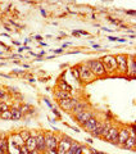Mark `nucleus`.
I'll use <instances>...</instances> for the list:
<instances>
[{"instance_id":"7ed1b4c3","label":"nucleus","mask_w":136,"mask_h":154,"mask_svg":"<svg viewBox=\"0 0 136 154\" xmlns=\"http://www.w3.org/2000/svg\"><path fill=\"white\" fill-rule=\"evenodd\" d=\"M101 63H103V67L105 71L112 72L117 68V62H116V57H112V55H107L101 59Z\"/></svg>"},{"instance_id":"423d86ee","label":"nucleus","mask_w":136,"mask_h":154,"mask_svg":"<svg viewBox=\"0 0 136 154\" xmlns=\"http://www.w3.org/2000/svg\"><path fill=\"white\" fill-rule=\"evenodd\" d=\"M79 71H80V80L81 81H90L94 79L93 72L87 68V66H81Z\"/></svg>"},{"instance_id":"2f4dec72","label":"nucleus","mask_w":136,"mask_h":154,"mask_svg":"<svg viewBox=\"0 0 136 154\" xmlns=\"http://www.w3.org/2000/svg\"><path fill=\"white\" fill-rule=\"evenodd\" d=\"M55 53H57V54H59V53H62V49H57Z\"/></svg>"},{"instance_id":"f3484780","label":"nucleus","mask_w":136,"mask_h":154,"mask_svg":"<svg viewBox=\"0 0 136 154\" xmlns=\"http://www.w3.org/2000/svg\"><path fill=\"white\" fill-rule=\"evenodd\" d=\"M127 73H130L132 79L135 77V73H136V63H135L134 58L131 59V62H128V63H127Z\"/></svg>"},{"instance_id":"7c9ffc66","label":"nucleus","mask_w":136,"mask_h":154,"mask_svg":"<svg viewBox=\"0 0 136 154\" xmlns=\"http://www.w3.org/2000/svg\"><path fill=\"white\" fill-rule=\"evenodd\" d=\"M28 154H40V152H39V150H36V149H35V150H32V152H30V153H28Z\"/></svg>"},{"instance_id":"c756f323","label":"nucleus","mask_w":136,"mask_h":154,"mask_svg":"<svg viewBox=\"0 0 136 154\" xmlns=\"http://www.w3.org/2000/svg\"><path fill=\"white\" fill-rule=\"evenodd\" d=\"M53 112H54V114L57 116V117H60V113H59V112H58V110H57V109H53Z\"/></svg>"},{"instance_id":"a211bd4d","label":"nucleus","mask_w":136,"mask_h":154,"mask_svg":"<svg viewBox=\"0 0 136 154\" xmlns=\"http://www.w3.org/2000/svg\"><path fill=\"white\" fill-rule=\"evenodd\" d=\"M55 98L58 100H64V99L71 98V93H67V91H63V90H58L55 93Z\"/></svg>"},{"instance_id":"a878e982","label":"nucleus","mask_w":136,"mask_h":154,"mask_svg":"<svg viewBox=\"0 0 136 154\" xmlns=\"http://www.w3.org/2000/svg\"><path fill=\"white\" fill-rule=\"evenodd\" d=\"M44 154H57V149H45L44 150Z\"/></svg>"},{"instance_id":"f704fd0d","label":"nucleus","mask_w":136,"mask_h":154,"mask_svg":"<svg viewBox=\"0 0 136 154\" xmlns=\"http://www.w3.org/2000/svg\"><path fill=\"white\" fill-rule=\"evenodd\" d=\"M0 154H3V153H2V150H0Z\"/></svg>"},{"instance_id":"f03ea898","label":"nucleus","mask_w":136,"mask_h":154,"mask_svg":"<svg viewBox=\"0 0 136 154\" xmlns=\"http://www.w3.org/2000/svg\"><path fill=\"white\" fill-rule=\"evenodd\" d=\"M105 141H109L113 145H118V130L116 127H109V130L107 131V134L103 136Z\"/></svg>"},{"instance_id":"4468645a","label":"nucleus","mask_w":136,"mask_h":154,"mask_svg":"<svg viewBox=\"0 0 136 154\" xmlns=\"http://www.w3.org/2000/svg\"><path fill=\"white\" fill-rule=\"evenodd\" d=\"M87 107H89V104L87 103H77L75 107H73V109H72V112H73V114L75 116H77V114H80V113H82V112H85V110L87 109Z\"/></svg>"},{"instance_id":"ddd939ff","label":"nucleus","mask_w":136,"mask_h":154,"mask_svg":"<svg viewBox=\"0 0 136 154\" xmlns=\"http://www.w3.org/2000/svg\"><path fill=\"white\" fill-rule=\"evenodd\" d=\"M135 145H136V137L132 136V135H130L128 139L126 140V143L122 145V148H123V149H128V150H134Z\"/></svg>"},{"instance_id":"b1692460","label":"nucleus","mask_w":136,"mask_h":154,"mask_svg":"<svg viewBox=\"0 0 136 154\" xmlns=\"http://www.w3.org/2000/svg\"><path fill=\"white\" fill-rule=\"evenodd\" d=\"M18 152H19L18 154H28V153H30V150H28V149L26 148V145H22L21 148H19Z\"/></svg>"},{"instance_id":"6ab92c4d","label":"nucleus","mask_w":136,"mask_h":154,"mask_svg":"<svg viewBox=\"0 0 136 154\" xmlns=\"http://www.w3.org/2000/svg\"><path fill=\"white\" fill-rule=\"evenodd\" d=\"M11 114H12V119H14V121H18V119L22 118L21 110L17 109V108H13V109L11 110Z\"/></svg>"},{"instance_id":"2eb2a0df","label":"nucleus","mask_w":136,"mask_h":154,"mask_svg":"<svg viewBox=\"0 0 136 154\" xmlns=\"http://www.w3.org/2000/svg\"><path fill=\"white\" fill-rule=\"evenodd\" d=\"M0 150H2L3 154L9 153V141L7 137H0Z\"/></svg>"},{"instance_id":"9d476101","label":"nucleus","mask_w":136,"mask_h":154,"mask_svg":"<svg viewBox=\"0 0 136 154\" xmlns=\"http://www.w3.org/2000/svg\"><path fill=\"white\" fill-rule=\"evenodd\" d=\"M98 125H99V121L96 119L95 117H91L89 121H86L84 123V128L86 130V131H89V132H93L94 130L98 127Z\"/></svg>"},{"instance_id":"393cba45","label":"nucleus","mask_w":136,"mask_h":154,"mask_svg":"<svg viewBox=\"0 0 136 154\" xmlns=\"http://www.w3.org/2000/svg\"><path fill=\"white\" fill-rule=\"evenodd\" d=\"M72 75H73L75 79L80 80V71H79V68H72Z\"/></svg>"},{"instance_id":"473e14b6","label":"nucleus","mask_w":136,"mask_h":154,"mask_svg":"<svg viewBox=\"0 0 136 154\" xmlns=\"http://www.w3.org/2000/svg\"><path fill=\"white\" fill-rule=\"evenodd\" d=\"M86 141L89 143V144H91V143H93V140H91V139H86Z\"/></svg>"},{"instance_id":"1a4fd4ad","label":"nucleus","mask_w":136,"mask_h":154,"mask_svg":"<svg viewBox=\"0 0 136 154\" xmlns=\"http://www.w3.org/2000/svg\"><path fill=\"white\" fill-rule=\"evenodd\" d=\"M35 139H36V150L44 152L46 149V145H45V135L37 134Z\"/></svg>"},{"instance_id":"412c9836","label":"nucleus","mask_w":136,"mask_h":154,"mask_svg":"<svg viewBox=\"0 0 136 154\" xmlns=\"http://www.w3.org/2000/svg\"><path fill=\"white\" fill-rule=\"evenodd\" d=\"M18 135L21 136V139H22L23 141H26L27 139H30V137H31V131H28V130H22V131L19 132Z\"/></svg>"},{"instance_id":"dca6fc26","label":"nucleus","mask_w":136,"mask_h":154,"mask_svg":"<svg viewBox=\"0 0 136 154\" xmlns=\"http://www.w3.org/2000/svg\"><path fill=\"white\" fill-rule=\"evenodd\" d=\"M25 145H26V148H27L30 152L35 150V149H36V139L33 137V136H31L30 139H27V140L25 141Z\"/></svg>"},{"instance_id":"aec40b11","label":"nucleus","mask_w":136,"mask_h":154,"mask_svg":"<svg viewBox=\"0 0 136 154\" xmlns=\"http://www.w3.org/2000/svg\"><path fill=\"white\" fill-rule=\"evenodd\" d=\"M13 143L16 144V145H17L18 148H21L22 145H25V141L22 140L21 136H19L18 134H17V135H14V136H13Z\"/></svg>"},{"instance_id":"9b49d317","label":"nucleus","mask_w":136,"mask_h":154,"mask_svg":"<svg viewBox=\"0 0 136 154\" xmlns=\"http://www.w3.org/2000/svg\"><path fill=\"white\" fill-rule=\"evenodd\" d=\"M91 117H94L93 112H89V110H85V112H82V113H80V114H77V116H76V119H77V121H79L80 123L84 125L86 121H89V119H90Z\"/></svg>"},{"instance_id":"f257e3e1","label":"nucleus","mask_w":136,"mask_h":154,"mask_svg":"<svg viewBox=\"0 0 136 154\" xmlns=\"http://www.w3.org/2000/svg\"><path fill=\"white\" fill-rule=\"evenodd\" d=\"M87 68L93 72L94 76H103L105 73V69H104V67H103V63H101V60H99V59L90 60L89 63H87Z\"/></svg>"},{"instance_id":"5701e85b","label":"nucleus","mask_w":136,"mask_h":154,"mask_svg":"<svg viewBox=\"0 0 136 154\" xmlns=\"http://www.w3.org/2000/svg\"><path fill=\"white\" fill-rule=\"evenodd\" d=\"M0 118L2 119H12V114H11V110H4L0 114Z\"/></svg>"},{"instance_id":"f8f14e48","label":"nucleus","mask_w":136,"mask_h":154,"mask_svg":"<svg viewBox=\"0 0 136 154\" xmlns=\"http://www.w3.org/2000/svg\"><path fill=\"white\" fill-rule=\"evenodd\" d=\"M130 136V131L126 128H122L118 131V145H123V144L126 143V140L128 139Z\"/></svg>"},{"instance_id":"4be33fe9","label":"nucleus","mask_w":136,"mask_h":154,"mask_svg":"<svg viewBox=\"0 0 136 154\" xmlns=\"http://www.w3.org/2000/svg\"><path fill=\"white\" fill-rule=\"evenodd\" d=\"M59 90H63V91H67V93H71L72 91V89H71V86L68 85V84H66V82H62V84H59Z\"/></svg>"},{"instance_id":"0eeeda50","label":"nucleus","mask_w":136,"mask_h":154,"mask_svg":"<svg viewBox=\"0 0 136 154\" xmlns=\"http://www.w3.org/2000/svg\"><path fill=\"white\" fill-rule=\"evenodd\" d=\"M58 143H59V141H58L57 136H54L53 134L48 132V134L45 135V145H46L48 149H57Z\"/></svg>"},{"instance_id":"bb28decb","label":"nucleus","mask_w":136,"mask_h":154,"mask_svg":"<svg viewBox=\"0 0 136 154\" xmlns=\"http://www.w3.org/2000/svg\"><path fill=\"white\" fill-rule=\"evenodd\" d=\"M0 110H2V112H4V110H9L8 104H5V103H0Z\"/></svg>"},{"instance_id":"39448f33","label":"nucleus","mask_w":136,"mask_h":154,"mask_svg":"<svg viewBox=\"0 0 136 154\" xmlns=\"http://www.w3.org/2000/svg\"><path fill=\"white\" fill-rule=\"evenodd\" d=\"M79 103V100L75 99V98H68L64 100H59V107L64 110H72L75 105Z\"/></svg>"},{"instance_id":"c85d7f7f","label":"nucleus","mask_w":136,"mask_h":154,"mask_svg":"<svg viewBox=\"0 0 136 154\" xmlns=\"http://www.w3.org/2000/svg\"><path fill=\"white\" fill-rule=\"evenodd\" d=\"M4 98H5V91L0 89V99H4Z\"/></svg>"},{"instance_id":"20e7f679","label":"nucleus","mask_w":136,"mask_h":154,"mask_svg":"<svg viewBox=\"0 0 136 154\" xmlns=\"http://www.w3.org/2000/svg\"><path fill=\"white\" fill-rule=\"evenodd\" d=\"M109 127H110L109 122H99L98 127H96L91 134H93V136H104L107 134V131L109 130Z\"/></svg>"},{"instance_id":"cd10ccee","label":"nucleus","mask_w":136,"mask_h":154,"mask_svg":"<svg viewBox=\"0 0 136 154\" xmlns=\"http://www.w3.org/2000/svg\"><path fill=\"white\" fill-rule=\"evenodd\" d=\"M90 152L93 153V154H107V153H103V152H98V150H95V149H93V148H90Z\"/></svg>"},{"instance_id":"72a5a7b5","label":"nucleus","mask_w":136,"mask_h":154,"mask_svg":"<svg viewBox=\"0 0 136 154\" xmlns=\"http://www.w3.org/2000/svg\"><path fill=\"white\" fill-rule=\"evenodd\" d=\"M64 154H72V152H71V150H67Z\"/></svg>"},{"instance_id":"c9c22d12","label":"nucleus","mask_w":136,"mask_h":154,"mask_svg":"<svg viewBox=\"0 0 136 154\" xmlns=\"http://www.w3.org/2000/svg\"><path fill=\"white\" fill-rule=\"evenodd\" d=\"M0 114H2V110H0Z\"/></svg>"},{"instance_id":"6e6552de","label":"nucleus","mask_w":136,"mask_h":154,"mask_svg":"<svg viewBox=\"0 0 136 154\" xmlns=\"http://www.w3.org/2000/svg\"><path fill=\"white\" fill-rule=\"evenodd\" d=\"M116 62H117V68H119L122 72H127V57L126 55H117L116 57Z\"/></svg>"}]
</instances>
